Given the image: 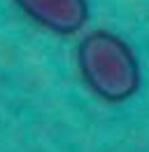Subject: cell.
Returning <instances> with one entry per match:
<instances>
[{"mask_svg":"<svg viewBox=\"0 0 149 152\" xmlns=\"http://www.w3.org/2000/svg\"><path fill=\"white\" fill-rule=\"evenodd\" d=\"M77 68L84 84L105 103H126L142 87L135 49L112 31H89L77 45Z\"/></svg>","mask_w":149,"mask_h":152,"instance_id":"cell-1","label":"cell"},{"mask_svg":"<svg viewBox=\"0 0 149 152\" xmlns=\"http://www.w3.org/2000/svg\"><path fill=\"white\" fill-rule=\"evenodd\" d=\"M19 10L54 35H74L89 23V0H12Z\"/></svg>","mask_w":149,"mask_h":152,"instance_id":"cell-2","label":"cell"}]
</instances>
